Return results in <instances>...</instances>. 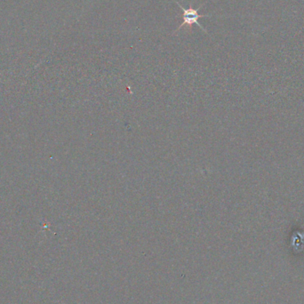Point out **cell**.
<instances>
[{
	"mask_svg": "<svg viewBox=\"0 0 304 304\" xmlns=\"http://www.w3.org/2000/svg\"><path fill=\"white\" fill-rule=\"evenodd\" d=\"M176 4H177L178 7L183 10V24H181L179 28L176 30L175 33H176L177 31H179L184 25H188L189 27H191L193 24H197V25L200 27V29H201L203 31L206 32V30L203 28L202 25L199 23V19H200V18H204V17H211V15H208V14H203V15L202 14H199L198 12H199V10H200L202 6H200L199 8L195 9V8L191 7V5H190V7H189V8H184L183 6H181V4H180L179 2H176Z\"/></svg>",
	"mask_w": 304,
	"mask_h": 304,
	"instance_id": "cell-1",
	"label": "cell"
}]
</instances>
